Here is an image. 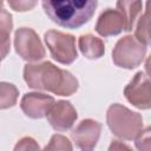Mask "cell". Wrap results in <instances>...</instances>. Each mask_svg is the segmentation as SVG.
<instances>
[{
    "mask_svg": "<svg viewBox=\"0 0 151 151\" xmlns=\"http://www.w3.org/2000/svg\"><path fill=\"white\" fill-rule=\"evenodd\" d=\"M24 80L31 88L48 91L58 96H71L79 86L77 78L71 72L57 67L51 61L26 64Z\"/></svg>",
    "mask_w": 151,
    "mask_h": 151,
    "instance_id": "6da1fadb",
    "label": "cell"
},
{
    "mask_svg": "<svg viewBox=\"0 0 151 151\" xmlns=\"http://www.w3.org/2000/svg\"><path fill=\"white\" fill-rule=\"evenodd\" d=\"M41 5L53 22L76 29L91 20L98 2L96 0H47Z\"/></svg>",
    "mask_w": 151,
    "mask_h": 151,
    "instance_id": "7a4b0ae2",
    "label": "cell"
},
{
    "mask_svg": "<svg viewBox=\"0 0 151 151\" xmlns=\"http://www.w3.org/2000/svg\"><path fill=\"white\" fill-rule=\"evenodd\" d=\"M106 123L112 133L124 140L134 139L143 130L142 114L117 103L107 109Z\"/></svg>",
    "mask_w": 151,
    "mask_h": 151,
    "instance_id": "3957f363",
    "label": "cell"
},
{
    "mask_svg": "<svg viewBox=\"0 0 151 151\" xmlns=\"http://www.w3.org/2000/svg\"><path fill=\"white\" fill-rule=\"evenodd\" d=\"M146 50L147 47L133 35H125L116 42L112 51V60L119 67L132 70L143 63Z\"/></svg>",
    "mask_w": 151,
    "mask_h": 151,
    "instance_id": "277c9868",
    "label": "cell"
},
{
    "mask_svg": "<svg viewBox=\"0 0 151 151\" xmlns=\"http://www.w3.org/2000/svg\"><path fill=\"white\" fill-rule=\"evenodd\" d=\"M44 40L51 52L52 58L58 63L70 65L77 59L78 52L76 48V38L72 34L50 29L45 32Z\"/></svg>",
    "mask_w": 151,
    "mask_h": 151,
    "instance_id": "5b68a950",
    "label": "cell"
},
{
    "mask_svg": "<svg viewBox=\"0 0 151 151\" xmlns=\"http://www.w3.org/2000/svg\"><path fill=\"white\" fill-rule=\"evenodd\" d=\"M15 52L26 61H39L45 58V47L37 34L29 27H20L14 33Z\"/></svg>",
    "mask_w": 151,
    "mask_h": 151,
    "instance_id": "8992f818",
    "label": "cell"
},
{
    "mask_svg": "<svg viewBox=\"0 0 151 151\" xmlns=\"http://www.w3.org/2000/svg\"><path fill=\"white\" fill-rule=\"evenodd\" d=\"M124 96L133 106L140 110H149L151 107L149 76L143 71L137 72L131 81L125 86Z\"/></svg>",
    "mask_w": 151,
    "mask_h": 151,
    "instance_id": "52a82bcc",
    "label": "cell"
},
{
    "mask_svg": "<svg viewBox=\"0 0 151 151\" xmlns=\"http://www.w3.org/2000/svg\"><path fill=\"white\" fill-rule=\"evenodd\" d=\"M101 132V124L93 119L81 120L71 132V138L80 151H93Z\"/></svg>",
    "mask_w": 151,
    "mask_h": 151,
    "instance_id": "ba28073f",
    "label": "cell"
},
{
    "mask_svg": "<svg viewBox=\"0 0 151 151\" xmlns=\"http://www.w3.org/2000/svg\"><path fill=\"white\" fill-rule=\"evenodd\" d=\"M50 125L59 132L70 130L76 123L78 114L73 105L67 100H58L46 114Z\"/></svg>",
    "mask_w": 151,
    "mask_h": 151,
    "instance_id": "9c48e42d",
    "label": "cell"
},
{
    "mask_svg": "<svg viewBox=\"0 0 151 151\" xmlns=\"http://www.w3.org/2000/svg\"><path fill=\"white\" fill-rule=\"evenodd\" d=\"M54 98L39 93V92H29L22 96L21 101H20V107L22 112L32 118V119H40L46 117L47 112L54 104Z\"/></svg>",
    "mask_w": 151,
    "mask_h": 151,
    "instance_id": "30bf717a",
    "label": "cell"
},
{
    "mask_svg": "<svg viewBox=\"0 0 151 151\" xmlns=\"http://www.w3.org/2000/svg\"><path fill=\"white\" fill-rule=\"evenodd\" d=\"M94 28L101 37L117 35L125 29V20L118 9L106 8L100 13Z\"/></svg>",
    "mask_w": 151,
    "mask_h": 151,
    "instance_id": "8fae6325",
    "label": "cell"
},
{
    "mask_svg": "<svg viewBox=\"0 0 151 151\" xmlns=\"http://www.w3.org/2000/svg\"><path fill=\"white\" fill-rule=\"evenodd\" d=\"M79 50L87 59H99L105 53L104 41L93 34H83L78 39Z\"/></svg>",
    "mask_w": 151,
    "mask_h": 151,
    "instance_id": "7c38bea8",
    "label": "cell"
},
{
    "mask_svg": "<svg viewBox=\"0 0 151 151\" xmlns=\"http://www.w3.org/2000/svg\"><path fill=\"white\" fill-rule=\"evenodd\" d=\"M117 9L122 13L124 20H125V29L126 32H130L134 28V25L139 17L142 15V8H143V2L140 1H117L116 4Z\"/></svg>",
    "mask_w": 151,
    "mask_h": 151,
    "instance_id": "4fadbf2b",
    "label": "cell"
},
{
    "mask_svg": "<svg viewBox=\"0 0 151 151\" xmlns=\"http://www.w3.org/2000/svg\"><path fill=\"white\" fill-rule=\"evenodd\" d=\"M13 28V19L9 12L0 9V58L4 59L11 47V32Z\"/></svg>",
    "mask_w": 151,
    "mask_h": 151,
    "instance_id": "5bb4252c",
    "label": "cell"
},
{
    "mask_svg": "<svg viewBox=\"0 0 151 151\" xmlns=\"http://www.w3.org/2000/svg\"><path fill=\"white\" fill-rule=\"evenodd\" d=\"M149 5L150 2H146V9L145 13H143L139 19L137 20L134 27V38L142 42L143 45H145L146 47L150 45V9H149Z\"/></svg>",
    "mask_w": 151,
    "mask_h": 151,
    "instance_id": "9a60e30c",
    "label": "cell"
},
{
    "mask_svg": "<svg viewBox=\"0 0 151 151\" xmlns=\"http://www.w3.org/2000/svg\"><path fill=\"white\" fill-rule=\"evenodd\" d=\"M19 90L15 85L6 81H0V110L13 107L17 104Z\"/></svg>",
    "mask_w": 151,
    "mask_h": 151,
    "instance_id": "2e32d148",
    "label": "cell"
},
{
    "mask_svg": "<svg viewBox=\"0 0 151 151\" xmlns=\"http://www.w3.org/2000/svg\"><path fill=\"white\" fill-rule=\"evenodd\" d=\"M42 151H73L72 143L63 134H53Z\"/></svg>",
    "mask_w": 151,
    "mask_h": 151,
    "instance_id": "e0dca14e",
    "label": "cell"
},
{
    "mask_svg": "<svg viewBox=\"0 0 151 151\" xmlns=\"http://www.w3.org/2000/svg\"><path fill=\"white\" fill-rule=\"evenodd\" d=\"M13 151H41L38 142L32 137H22L18 140Z\"/></svg>",
    "mask_w": 151,
    "mask_h": 151,
    "instance_id": "ac0fdd59",
    "label": "cell"
},
{
    "mask_svg": "<svg viewBox=\"0 0 151 151\" xmlns=\"http://www.w3.org/2000/svg\"><path fill=\"white\" fill-rule=\"evenodd\" d=\"M136 147L138 151H151V143H150V127L147 126L145 130H142L138 136L134 138Z\"/></svg>",
    "mask_w": 151,
    "mask_h": 151,
    "instance_id": "d6986e66",
    "label": "cell"
},
{
    "mask_svg": "<svg viewBox=\"0 0 151 151\" xmlns=\"http://www.w3.org/2000/svg\"><path fill=\"white\" fill-rule=\"evenodd\" d=\"M8 5L14 9V11H20V12H24V11H29L32 9L35 5H37V1H26V0H17V1H8Z\"/></svg>",
    "mask_w": 151,
    "mask_h": 151,
    "instance_id": "ffe728a7",
    "label": "cell"
},
{
    "mask_svg": "<svg viewBox=\"0 0 151 151\" xmlns=\"http://www.w3.org/2000/svg\"><path fill=\"white\" fill-rule=\"evenodd\" d=\"M107 151H133L127 144L120 142V140H112Z\"/></svg>",
    "mask_w": 151,
    "mask_h": 151,
    "instance_id": "44dd1931",
    "label": "cell"
},
{
    "mask_svg": "<svg viewBox=\"0 0 151 151\" xmlns=\"http://www.w3.org/2000/svg\"><path fill=\"white\" fill-rule=\"evenodd\" d=\"M2 6H4V2H2V1H0V9H2Z\"/></svg>",
    "mask_w": 151,
    "mask_h": 151,
    "instance_id": "7402d4cb",
    "label": "cell"
},
{
    "mask_svg": "<svg viewBox=\"0 0 151 151\" xmlns=\"http://www.w3.org/2000/svg\"><path fill=\"white\" fill-rule=\"evenodd\" d=\"M0 60H1V58H0Z\"/></svg>",
    "mask_w": 151,
    "mask_h": 151,
    "instance_id": "603a6c76",
    "label": "cell"
}]
</instances>
